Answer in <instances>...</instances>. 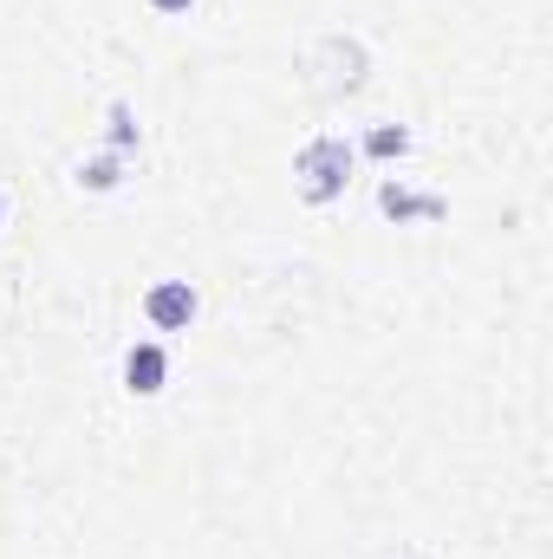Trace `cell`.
Instances as JSON below:
<instances>
[{"label":"cell","instance_id":"obj_6","mask_svg":"<svg viewBox=\"0 0 553 559\" xmlns=\"http://www.w3.org/2000/svg\"><path fill=\"white\" fill-rule=\"evenodd\" d=\"M79 182H85V189H118V156H92V163H79Z\"/></svg>","mask_w":553,"mask_h":559},{"label":"cell","instance_id":"obj_3","mask_svg":"<svg viewBox=\"0 0 553 559\" xmlns=\"http://www.w3.org/2000/svg\"><path fill=\"white\" fill-rule=\"evenodd\" d=\"M378 209H385L391 222H436L449 202H443V195H423V189H404V182H385V189H378Z\"/></svg>","mask_w":553,"mask_h":559},{"label":"cell","instance_id":"obj_9","mask_svg":"<svg viewBox=\"0 0 553 559\" xmlns=\"http://www.w3.org/2000/svg\"><path fill=\"white\" fill-rule=\"evenodd\" d=\"M0 215H7V195H0Z\"/></svg>","mask_w":553,"mask_h":559},{"label":"cell","instance_id":"obj_1","mask_svg":"<svg viewBox=\"0 0 553 559\" xmlns=\"http://www.w3.org/2000/svg\"><path fill=\"white\" fill-rule=\"evenodd\" d=\"M352 163H358V150L345 138H313L293 156V182H299L306 202H339L345 182H352Z\"/></svg>","mask_w":553,"mask_h":559},{"label":"cell","instance_id":"obj_2","mask_svg":"<svg viewBox=\"0 0 553 559\" xmlns=\"http://www.w3.org/2000/svg\"><path fill=\"white\" fill-rule=\"evenodd\" d=\"M143 319H150L156 332H189V319H196V286H189V280H156V286L143 293Z\"/></svg>","mask_w":553,"mask_h":559},{"label":"cell","instance_id":"obj_4","mask_svg":"<svg viewBox=\"0 0 553 559\" xmlns=\"http://www.w3.org/2000/svg\"><path fill=\"white\" fill-rule=\"evenodd\" d=\"M163 378H169L163 345H131V352H125V384H131L138 397H156V391H163Z\"/></svg>","mask_w":553,"mask_h":559},{"label":"cell","instance_id":"obj_7","mask_svg":"<svg viewBox=\"0 0 553 559\" xmlns=\"http://www.w3.org/2000/svg\"><path fill=\"white\" fill-rule=\"evenodd\" d=\"M138 143V124H131V111L125 105H111V156H125Z\"/></svg>","mask_w":553,"mask_h":559},{"label":"cell","instance_id":"obj_5","mask_svg":"<svg viewBox=\"0 0 553 559\" xmlns=\"http://www.w3.org/2000/svg\"><path fill=\"white\" fill-rule=\"evenodd\" d=\"M365 150H372V156H385V163H391V156H404V150H411V131H404V124H378V131H372V138H365Z\"/></svg>","mask_w":553,"mask_h":559},{"label":"cell","instance_id":"obj_8","mask_svg":"<svg viewBox=\"0 0 553 559\" xmlns=\"http://www.w3.org/2000/svg\"><path fill=\"white\" fill-rule=\"evenodd\" d=\"M150 7H156V13H189L196 0H150Z\"/></svg>","mask_w":553,"mask_h":559}]
</instances>
